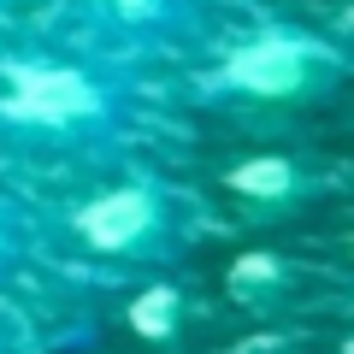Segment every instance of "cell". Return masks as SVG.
Listing matches in <instances>:
<instances>
[{
	"label": "cell",
	"mask_w": 354,
	"mask_h": 354,
	"mask_svg": "<svg viewBox=\"0 0 354 354\" xmlns=\"http://www.w3.org/2000/svg\"><path fill=\"white\" fill-rule=\"evenodd\" d=\"M59 230L77 254L106 266H177L195 236V218L171 183L142 171H113L88 183L77 201H65Z\"/></svg>",
	"instance_id": "obj_3"
},
{
	"label": "cell",
	"mask_w": 354,
	"mask_h": 354,
	"mask_svg": "<svg viewBox=\"0 0 354 354\" xmlns=\"http://www.w3.org/2000/svg\"><path fill=\"white\" fill-rule=\"evenodd\" d=\"M342 77H348L342 41L319 36L307 24H260L248 36H230L195 71V101L201 106H307L337 95Z\"/></svg>",
	"instance_id": "obj_2"
},
{
	"label": "cell",
	"mask_w": 354,
	"mask_h": 354,
	"mask_svg": "<svg viewBox=\"0 0 354 354\" xmlns=\"http://www.w3.org/2000/svg\"><path fill=\"white\" fill-rule=\"evenodd\" d=\"M218 183H225V195H236L248 213H295V207L319 189L313 165L295 160V153H248V160H230Z\"/></svg>",
	"instance_id": "obj_5"
},
{
	"label": "cell",
	"mask_w": 354,
	"mask_h": 354,
	"mask_svg": "<svg viewBox=\"0 0 354 354\" xmlns=\"http://www.w3.org/2000/svg\"><path fill=\"white\" fill-rule=\"evenodd\" d=\"M290 283H295V266L283 260V254H260V248L236 254V260H230V272H225L230 301H242L248 313H266L272 301H283V290H290Z\"/></svg>",
	"instance_id": "obj_7"
},
{
	"label": "cell",
	"mask_w": 354,
	"mask_h": 354,
	"mask_svg": "<svg viewBox=\"0 0 354 354\" xmlns=\"http://www.w3.org/2000/svg\"><path fill=\"white\" fill-rule=\"evenodd\" d=\"M136 130V83L118 59L88 48H6L0 53V148L24 160L101 171Z\"/></svg>",
	"instance_id": "obj_1"
},
{
	"label": "cell",
	"mask_w": 354,
	"mask_h": 354,
	"mask_svg": "<svg viewBox=\"0 0 354 354\" xmlns=\"http://www.w3.org/2000/svg\"><path fill=\"white\" fill-rule=\"evenodd\" d=\"M0 354H12V337H6V330H0Z\"/></svg>",
	"instance_id": "obj_9"
},
{
	"label": "cell",
	"mask_w": 354,
	"mask_h": 354,
	"mask_svg": "<svg viewBox=\"0 0 354 354\" xmlns=\"http://www.w3.org/2000/svg\"><path fill=\"white\" fill-rule=\"evenodd\" d=\"M124 330L142 342H177L189 330V290L177 278H153L124 301Z\"/></svg>",
	"instance_id": "obj_6"
},
{
	"label": "cell",
	"mask_w": 354,
	"mask_h": 354,
	"mask_svg": "<svg viewBox=\"0 0 354 354\" xmlns=\"http://www.w3.org/2000/svg\"><path fill=\"white\" fill-rule=\"evenodd\" d=\"M95 30L124 48H195L213 24V0H71Z\"/></svg>",
	"instance_id": "obj_4"
},
{
	"label": "cell",
	"mask_w": 354,
	"mask_h": 354,
	"mask_svg": "<svg viewBox=\"0 0 354 354\" xmlns=\"http://www.w3.org/2000/svg\"><path fill=\"white\" fill-rule=\"evenodd\" d=\"M0 6H6V0H0Z\"/></svg>",
	"instance_id": "obj_10"
},
{
	"label": "cell",
	"mask_w": 354,
	"mask_h": 354,
	"mask_svg": "<svg viewBox=\"0 0 354 354\" xmlns=\"http://www.w3.org/2000/svg\"><path fill=\"white\" fill-rule=\"evenodd\" d=\"M24 254H30V225L6 195H0V290L24 272Z\"/></svg>",
	"instance_id": "obj_8"
}]
</instances>
